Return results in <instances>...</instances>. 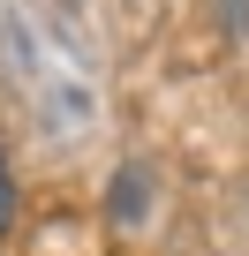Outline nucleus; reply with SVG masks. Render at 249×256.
<instances>
[{
	"instance_id": "f257e3e1",
	"label": "nucleus",
	"mask_w": 249,
	"mask_h": 256,
	"mask_svg": "<svg viewBox=\"0 0 249 256\" xmlns=\"http://www.w3.org/2000/svg\"><path fill=\"white\" fill-rule=\"evenodd\" d=\"M8 218H16V181H8V158H0V241H8Z\"/></svg>"
}]
</instances>
